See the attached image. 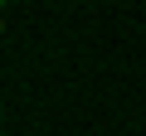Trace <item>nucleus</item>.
<instances>
[{
  "label": "nucleus",
  "instance_id": "f257e3e1",
  "mask_svg": "<svg viewBox=\"0 0 146 136\" xmlns=\"http://www.w3.org/2000/svg\"><path fill=\"white\" fill-rule=\"evenodd\" d=\"M0 34H5V20H0Z\"/></svg>",
  "mask_w": 146,
  "mask_h": 136
}]
</instances>
